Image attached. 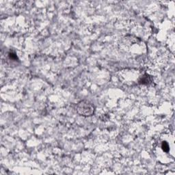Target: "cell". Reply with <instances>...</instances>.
<instances>
[{"label":"cell","mask_w":175,"mask_h":175,"mask_svg":"<svg viewBox=\"0 0 175 175\" xmlns=\"http://www.w3.org/2000/svg\"><path fill=\"white\" fill-rule=\"evenodd\" d=\"M77 110L81 114L84 116H90L94 112L93 107L87 102H81L77 106Z\"/></svg>","instance_id":"6da1fadb"},{"label":"cell","mask_w":175,"mask_h":175,"mask_svg":"<svg viewBox=\"0 0 175 175\" xmlns=\"http://www.w3.org/2000/svg\"><path fill=\"white\" fill-rule=\"evenodd\" d=\"M161 147L162 148V150H163V151L165 152V153H168L170 151L169 144H168V142H162Z\"/></svg>","instance_id":"7a4b0ae2"}]
</instances>
